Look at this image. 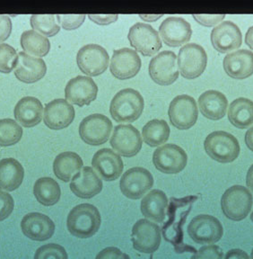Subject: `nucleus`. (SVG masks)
I'll return each mask as SVG.
<instances>
[{
  "label": "nucleus",
  "instance_id": "f257e3e1",
  "mask_svg": "<svg viewBox=\"0 0 253 259\" xmlns=\"http://www.w3.org/2000/svg\"><path fill=\"white\" fill-rule=\"evenodd\" d=\"M102 218L96 207L82 203L70 210L67 219L69 232L79 239H89L100 229Z\"/></svg>",
  "mask_w": 253,
  "mask_h": 259
},
{
  "label": "nucleus",
  "instance_id": "f03ea898",
  "mask_svg": "<svg viewBox=\"0 0 253 259\" xmlns=\"http://www.w3.org/2000/svg\"><path fill=\"white\" fill-rule=\"evenodd\" d=\"M145 106L141 94L133 89H125L114 96L110 113L117 122H133L140 117Z\"/></svg>",
  "mask_w": 253,
  "mask_h": 259
},
{
  "label": "nucleus",
  "instance_id": "7ed1b4c3",
  "mask_svg": "<svg viewBox=\"0 0 253 259\" xmlns=\"http://www.w3.org/2000/svg\"><path fill=\"white\" fill-rule=\"evenodd\" d=\"M204 148L210 158L224 164L234 161L241 151L237 139L224 131H216L208 135Z\"/></svg>",
  "mask_w": 253,
  "mask_h": 259
},
{
  "label": "nucleus",
  "instance_id": "20e7f679",
  "mask_svg": "<svg viewBox=\"0 0 253 259\" xmlns=\"http://www.w3.org/2000/svg\"><path fill=\"white\" fill-rule=\"evenodd\" d=\"M252 202V194L248 188L238 185L231 186L222 196V210L226 218L241 222L249 215Z\"/></svg>",
  "mask_w": 253,
  "mask_h": 259
},
{
  "label": "nucleus",
  "instance_id": "39448f33",
  "mask_svg": "<svg viewBox=\"0 0 253 259\" xmlns=\"http://www.w3.org/2000/svg\"><path fill=\"white\" fill-rule=\"evenodd\" d=\"M177 61L181 76L186 79H195L205 71L208 55L200 45L188 44L181 47Z\"/></svg>",
  "mask_w": 253,
  "mask_h": 259
},
{
  "label": "nucleus",
  "instance_id": "423d86ee",
  "mask_svg": "<svg viewBox=\"0 0 253 259\" xmlns=\"http://www.w3.org/2000/svg\"><path fill=\"white\" fill-rule=\"evenodd\" d=\"M133 247L144 254H152L161 245V229L147 219H141L134 224L131 232Z\"/></svg>",
  "mask_w": 253,
  "mask_h": 259
},
{
  "label": "nucleus",
  "instance_id": "0eeeda50",
  "mask_svg": "<svg viewBox=\"0 0 253 259\" xmlns=\"http://www.w3.org/2000/svg\"><path fill=\"white\" fill-rule=\"evenodd\" d=\"M188 233L194 242L200 245H211L222 239L224 229L221 223L214 216L199 214L189 223Z\"/></svg>",
  "mask_w": 253,
  "mask_h": 259
},
{
  "label": "nucleus",
  "instance_id": "6e6552de",
  "mask_svg": "<svg viewBox=\"0 0 253 259\" xmlns=\"http://www.w3.org/2000/svg\"><path fill=\"white\" fill-rule=\"evenodd\" d=\"M171 123L178 130H189L197 122L198 116L197 102L190 96L174 97L168 110Z\"/></svg>",
  "mask_w": 253,
  "mask_h": 259
},
{
  "label": "nucleus",
  "instance_id": "1a4fd4ad",
  "mask_svg": "<svg viewBox=\"0 0 253 259\" xmlns=\"http://www.w3.org/2000/svg\"><path fill=\"white\" fill-rule=\"evenodd\" d=\"M113 122L107 116L93 113L84 118L79 125V135L83 142L92 146L105 144L111 136Z\"/></svg>",
  "mask_w": 253,
  "mask_h": 259
},
{
  "label": "nucleus",
  "instance_id": "9d476101",
  "mask_svg": "<svg viewBox=\"0 0 253 259\" xmlns=\"http://www.w3.org/2000/svg\"><path fill=\"white\" fill-rule=\"evenodd\" d=\"M153 186V176L148 170L140 166L127 170L120 182L121 193L127 198L132 200L143 197Z\"/></svg>",
  "mask_w": 253,
  "mask_h": 259
},
{
  "label": "nucleus",
  "instance_id": "9b49d317",
  "mask_svg": "<svg viewBox=\"0 0 253 259\" xmlns=\"http://www.w3.org/2000/svg\"><path fill=\"white\" fill-rule=\"evenodd\" d=\"M188 156L185 150L175 144H165L153 154V163L157 170L165 174H178L187 166Z\"/></svg>",
  "mask_w": 253,
  "mask_h": 259
},
{
  "label": "nucleus",
  "instance_id": "f8f14e48",
  "mask_svg": "<svg viewBox=\"0 0 253 259\" xmlns=\"http://www.w3.org/2000/svg\"><path fill=\"white\" fill-rule=\"evenodd\" d=\"M107 51L98 45H84L78 51L77 63L82 72L90 77H97L105 72L108 68Z\"/></svg>",
  "mask_w": 253,
  "mask_h": 259
},
{
  "label": "nucleus",
  "instance_id": "ddd939ff",
  "mask_svg": "<svg viewBox=\"0 0 253 259\" xmlns=\"http://www.w3.org/2000/svg\"><path fill=\"white\" fill-rule=\"evenodd\" d=\"M179 73L176 54L173 52H161L150 61L149 75L158 85L173 84L178 79Z\"/></svg>",
  "mask_w": 253,
  "mask_h": 259
},
{
  "label": "nucleus",
  "instance_id": "4468645a",
  "mask_svg": "<svg viewBox=\"0 0 253 259\" xmlns=\"http://www.w3.org/2000/svg\"><path fill=\"white\" fill-rule=\"evenodd\" d=\"M133 48L144 56H153L162 48V41L158 32L145 23H137L129 29L128 34Z\"/></svg>",
  "mask_w": 253,
  "mask_h": 259
},
{
  "label": "nucleus",
  "instance_id": "2eb2a0df",
  "mask_svg": "<svg viewBox=\"0 0 253 259\" xmlns=\"http://www.w3.org/2000/svg\"><path fill=\"white\" fill-rule=\"evenodd\" d=\"M110 142L113 150L126 158L136 156L142 149L140 133L131 124L117 125Z\"/></svg>",
  "mask_w": 253,
  "mask_h": 259
},
{
  "label": "nucleus",
  "instance_id": "dca6fc26",
  "mask_svg": "<svg viewBox=\"0 0 253 259\" xmlns=\"http://www.w3.org/2000/svg\"><path fill=\"white\" fill-rule=\"evenodd\" d=\"M142 61L137 52L132 49L115 50L111 60L110 69L113 77L125 80L134 77L139 72Z\"/></svg>",
  "mask_w": 253,
  "mask_h": 259
},
{
  "label": "nucleus",
  "instance_id": "f3484780",
  "mask_svg": "<svg viewBox=\"0 0 253 259\" xmlns=\"http://www.w3.org/2000/svg\"><path fill=\"white\" fill-rule=\"evenodd\" d=\"M97 94L98 87L90 77H73L65 88L66 100L78 106L90 105L96 99Z\"/></svg>",
  "mask_w": 253,
  "mask_h": 259
},
{
  "label": "nucleus",
  "instance_id": "a211bd4d",
  "mask_svg": "<svg viewBox=\"0 0 253 259\" xmlns=\"http://www.w3.org/2000/svg\"><path fill=\"white\" fill-rule=\"evenodd\" d=\"M159 32L165 45L171 47H179L190 40L192 29L189 22L184 18L170 16L162 22Z\"/></svg>",
  "mask_w": 253,
  "mask_h": 259
},
{
  "label": "nucleus",
  "instance_id": "6ab92c4d",
  "mask_svg": "<svg viewBox=\"0 0 253 259\" xmlns=\"http://www.w3.org/2000/svg\"><path fill=\"white\" fill-rule=\"evenodd\" d=\"M92 166L105 181H115L123 172L124 164L119 154L111 149H102L93 155Z\"/></svg>",
  "mask_w": 253,
  "mask_h": 259
},
{
  "label": "nucleus",
  "instance_id": "aec40b11",
  "mask_svg": "<svg viewBox=\"0 0 253 259\" xmlns=\"http://www.w3.org/2000/svg\"><path fill=\"white\" fill-rule=\"evenodd\" d=\"M211 42L214 48L220 53H227L241 47L242 35L237 25L225 21L218 24L211 32Z\"/></svg>",
  "mask_w": 253,
  "mask_h": 259
},
{
  "label": "nucleus",
  "instance_id": "412c9836",
  "mask_svg": "<svg viewBox=\"0 0 253 259\" xmlns=\"http://www.w3.org/2000/svg\"><path fill=\"white\" fill-rule=\"evenodd\" d=\"M75 108L65 99H55L46 104L43 114L45 125L52 130H62L72 123Z\"/></svg>",
  "mask_w": 253,
  "mask_h": 259
},
{
  "label": "nucleus",
  "instance_id": "4be33fe9",
  "mask_svg": "<svg viewBox=\"0 0 253 259\" xmlns=\"http://www.w3.org/2000/svg\"><path fill=\"white\" fill-rule=\"evenodd\" d=\"M22 231L27 238L35 241H45L55 232V223L47 215L32 212L25 215L21 222Z\"/></svg>",
  "mask_w": 253,
  "mask_h": 259
},
{
  "label": "nucleus",
  "instance_id": "5701e85b",
  "mask_svg": "<svg viewBox=\"0 0 253 259\" xmlns=\"http://www.w3.org/2000/svg\"><path fill=\"white\" fill-rule=\"evenodd\" d=\"M70 189L77 197L91 199L103 190V181L90 166H84L71 179Z\"/></svg>",
  "mask_w": 253,
  "mask_h": 259
},
{
  "label": "nucleus",
  "instance_id": "b1692460",
  "mask_svg": "<svg viewBox=\"0 0 253 259\" xmlns=\"http://www.w3.org/2000/svg\"><path fill=\"white\" fill-rule=\"evenodd\" d=\"M226 74L234 79H245L253 74V53L242 49L229 53L224 59Z\"/></svg>",
  "mask_w": 253,
  "mask_h": 259
},
{
  "label": "nucleus",
  "instance_id": "393cba45",
  "mask_svg": "<svg viewBox=\"0 0 253 259\" xmlns=\"http://www.w3.org/2000/svg\"><path fill=\"white\" fill-rule=\"evenodd\" d=\"M47 72L45 61L40 58H34L27 53H19L18 61L15 69V75L17 79L32 84L40 80Z\"/></svg>",
  "mask_w": 253,
  "mask_h": 259
},
{
  "label": "nucleus",
  "instance_id": "a878e982",
  "mask_svg": "<svg viewBox=\"0 0 253 259\" xmlns=\"http://www.w3.org/2000/svg\"><path fill=\"white\" fill-rule=\"evenodd\" d=\"M43 106L36 97H23L16 104L14 115L21 125L32 128L38 125L42 119Z\"/></svg>",
  "mask_w": 253,
  "mask_h": 259
},
{
  "label": "nucleus",
  "instance_id": "bb28decb",
  "mask_svg": "<svg viewBox=\"0 0 253 259\" xmlns=\"http://www.w3.org/2000/svg\"><path fill=\"white\" fill-rule=\"evenodd\" d=\"M201 113L209 120L217 121L224 117L228 107V100L217 90H208L198 98Z\"/></svg>",
  "mask_w": 253,
  "mask_h": 259
},
{
  "label": "nucleus",
  "instance_id": "cd10ccee",
  "mask_svg": "<svg viewBox=\"0 0 253 259\" xmlns=\"http://www.w3.org/2000/svg\"><path fill=\"white\" fill-rule=\"evenodd\" d=\"M168 206V198L165 192L155 189L145 194L140 203L141 213L155 223L165 222V210Z\"/></svg>",
  "mask_w": 253,
  "mask_h": 259
},
{
  "label": "nucleus",
  "instance_id": "c85d7f7f",
  "mask_svg": "<svg viewBox=\"0 0 253 259\" xmlns=\"http://www.w3.org/2000/svg\"><path fill=\"white\" fill-rule=\"evenodd\" d=\"M24 169L22 164L15 158H3L0 160V189L12 192L22 185Z\"/></svg>",
  "mask_w": 253,
  "mask_h": 259
},
{
  "label": "nucleus",
  "instance_id": "c756f323",
  "mask_svg": "<svg viewBox=\"0 0 253 259\" xmlns=\"http://www.w3.org/2000/svg\"><path fill=\"white\" fill-rule=\"evenodd\" d=\"M83 160L76 152L66 151L59 154L53 162V171L57 178L63 182L71 181L73 177L83 168Z\"/></svg>",
  "mask_w": 253,
  "mask_h": 259
},
{
  "label": "nucleus",
  "instance_id": "7c9ffc66",
  "mask_svg": "<svg viewBox=\"0 0 253 259\" xmlns=\"http://www.w3.org/2000/svg\"><path fill=\"white\" fill-rule=\"evenodd\" d=\"M228 119L233 126L246 129L253 124V101L240 97L231 103L228 109Z\"/></svg>",
  "mask_w": 253,
  "mask_h": 259
},
{
  "label": "nucleus",
  "instance_id": "2f4dec72",
  "mask_svg": "<svg viewBox=\"0 0 253 259\" xmlns=\"http://www.w3.org/2000/svg\"><path fill=\"white\" fill-rule=\"evenodd\" d=\"M33 194L40 204L53 206L61 199V187L53 178H40L34 184Z\"/></svg>",
  "mask_w": 253,
  "mask_h": 259
},
{
  "label": "nucleus",
  "instance_id": "473e14b6",
  "mask_svg": "<svg viewBox=\"0 0 253 259\" xmlns=\"http://www.w3.org/2000/svg\"><path fill=\"white\" fill-rule=\"evenodd\" d=\"M21 46L24 52L32 56H46L50 50V42L47 37L34 30H28L21 35Z\"/></svg>",
  "mask_w": 253,
  "mask_h": 259
},
{
  "label": "nucleus",
  "instance_id": "72a5a7b5",
  "mask_svg": "<svg viewBox=\"0 0 253 259\" xmlns=\"http://www.w3.org/2000/svg\"><path fill=\"white\" fill-rule=\"evenodd\" d=\"M171 130L165 120L154 119L149 121L142 129L144 142L150 147L162 145L168 141Z\"/></svg>",
  "mask_w": 253,
  "mask_h": 259
},
{
  "label": "nucleus",
  "instance_id": "f704fd0d",
  "mask_svg": "<svg viewBox=\"0 0 253 259\" xmlns=\"http://www.w3.org/2000/svg\"><path fill=\"white\" fill-rule=\"evenodd\" d=\"M23 129L15 120L10 118L0 120V146L8 147L20 142Z\"/></svg>",
  "mask_w": 253,
  "mask_h": 259
},
{
  "label": "nucleus",
  "instance_id": "c9c22d12",
  "mask_svg": "<svg viewBox=\"0 0 253 259\" xmlns=\"http://www.w3.org/2000/svg\"><path fill=\"white\" fill-rule=\"evenodd\" d=\"M30 22L32 28L45 36H54L61 30L54 15H32Z\"/></svg>",
  "mask_w": 253,
  "mask_h": 259
},
{
  "label": "nucleus",
  "instance_id": "e433bc0d",
  "mask_svg": "<svg viewBox=\"0 0 253 259\" xmlns=\"http://www.w3.org/2000/svg\"><path fill=\"white\" fill-rule=\"evenodd\" d=\"M18 61L16 49L7 44H0V72L10 73L15 69Z\"/></svg>",
  "mask_w": 253,
  "mask_h": 259
},
{
  "label": "nucleus",
  "instance_id": "4c0bfd02",
  "mask_svg": "<svg viewBox=\"0 0 253 259\" xmlns=\"http://www.w3.org/2000/svg\"><path fill=\"white\" fill-rule=\"evenodd\" d=\"M34 259H69V255L61 245L49 243L37 249Z\"/></svg>",
  "mask_w": 253,
  "mask_h": 259
},
{
  "label": "nucleus",
  "instance_id": "58836bf2",
  "mask_svg": "<svg viewBox=\"0 0 253 259\" xmlns=\"http://www.w3.org/2000/svg\"><path fill=\"white\" fill-rule=\"evenodd\" d=\"M190 259H224V252L216 245H208L200 247Z\"/></svg>",
  "mask_w": 253,
  "mask_h": 259
},
{
  "label": "nucleus",
  "instance_id": "ea45409f",
  "mask_svg": "<svg viewBox=\"0 0 253 259\" xmlns=\"http://www.w3.org/2000/svg\"><path fill=\"white\" fill-rule=\"evenodd\" d=\"M57 19L65 30H75L82 25L85 15H57Z\"/></svg>",
  "mask_w": 253,
  "mask_h": 259
},
{
  "label": "nucleus",
  "instance_id": "a19ab883",
  "mask_svg": "<svg viewBox=\"0 0 253 259\" xmlns=\"http://www.w3.org/2000/svg\"><path fill=\"white\" fill-rule=\"evenodd\" d=\"M15 202L12 195L0 190V222L8 219L14 210Z\"/></svg>",
  "mask_w": 253,
  "mask_h": 259
},
{
  "label": "nucleus",
  "instance_id": "79ce46f5",
  "mask_svg": "<svg viewBox=\"0 0 253 259\" xmlns=\"http://www.w3.org/2000/svg\"><path fill=\"white\" fill-rule=\"evenodd\" d=\"M95 259H129L118 247H109L100 251Z\"/></svg>",
  "mask_w": 253,
  "mask_h": 259
},
{
  "label": "nucleus",
  "instance_id": "37998d69",
  "mask_svg": "<svg viewBox=\"0 0 253 259\" xmlns=\"http://www.w3.org/2000/svg\"><path fill=\"white\" fill-rule=\"evenodd\" d=\"M225 15H193L197 23L205 26H213L225 18Z\"/></svg>",
  "mask_w": 253,
  "mask_h": 259
},
{
  "label": "nucleus",
  "instance_id": "c03bdc74",
  "mask_svg": "<svg viewBox=\"0 0 253 259\" xmlns=\"http://www.w3.org/2000/svg\"><path fill=\"white\" fill-rule=\"evenodd\" d=\"M12 22L10 17L0 15V42L7 40L12 32Z\"/></svg>",
  "mask_w": 253,
  "mask_h": 259
},
{
  "label": "nucleus",
  "instance_id": "a18cd8bd",
  "mask_svg": "<svg viewBox=\"0 0 253 259\" xmlns=\"http://www.w3.org/2000/svg\"><path fill=\"white\" fill-rule=\"evenodd\" d=\"M88 17L95 24L106 25L116 22L118 15H89Z\"/></svg>",
  "mask_w": 253,
  "mask_h": 259
},
{
  "label": "nucleus",
  "instance_id": "49530a36",
  "mask_svg": "<svg viewBox=\"0 0 253 259\" xmlns=\"http://www.w3.org/2000/svg\"><path fill=\"white\" fill-rule=\"evenodd\" d=\"M224 259H249V257L245 251L235 248L228 251Z\"/></svg>",
  "mask_w": 253,
  "mask_h": 259
},
{
  "label": "nucleus",
  "instance_id": "de8ad7c7",
  "mask_svg": "<svg viewBox=\"0 0 253 259\" xmlns=\"http://www.w3.org/2000/svg\"><path fill=\"white\" fill-rule=\"evenodd\" d=\"M245 143L249 150L253 151V127L249 128L245 134Z\"/></svg>",
  "mask_w": 253,
  "mask_h": 259
},
{
  "label": "nucleus",
  "instance_id": "09e8293b",
  "mask_svg": "<svg viewBox=\"0 0 253 259\" xmlns=\"http://www.w3.org/2000/svg\"><path fill=\"white\" fill-rule=\"evenodd\" d=\"M246 184L249 187V190L253 193V164L249 167L247 176H246Z\"/></svg>",
  "mask_w": 253,
  "mask_h": 259
},
{
  "label": "nucleus",
  "instance_id": "8fccbe9b",
  "mask_svg": "<svg viewBox=\"0 0 253 259\" xmlns=\"http://www.w3.org/2000/svg\"><path fill=\"white\" fill-rule=\"evenodd\" d=\"M245 42L249 48L253 50V26L249 27V30L246 32Z\"/></svg>",
  "mask_w": 253,
  "mask_h": 259
},
{
  "label": "nucleus",
  "instance_id": "3c124183",
  "mask_svg": "<svg viewBox=\"0 0 253 259\" xmlns=\"http://www.w3.org/2000/svg\"><path fill=\"white\" fill-rule=\"evenodd\" d=\"M139 16H140L143 20L146 21V22H147V21L150 22V21L157 20L158 18H160L162 15H159V16H155V15H151V16H143V15H140Z\"/></svg>",
  "mask_w": 253,
  "mask_h": 259
},
{
  "label": "nucleus",
  "instance_id": "603ef678",
  "mask_svg": "<svg viewBox=\"0 0 253 259\" xmlns=\"http://www.w3.org/2000/svg\"><path fill=\"white\" fill-rule=\"evenodd\" d=\"M250 220H251V222L253 223V209L252 212H251V214H250Z\"/></svg>",
  "mask_w": 253,
  "mask_h": 259
},
{
  "label": "nucleus",
  "instance_id": "864d4df0",
  "mask_svg": "<svg viewBox=\"0 0 253 259\" xmlns=\"http://www.w3.org/2000/svg\"><path fill=\"white\" fill-rule=\"evenodd\" d=\"M250 259H253V248L252 250H251V255H250Z\"/></svg>",
  "mask_w": 253,
  "mask_h": 259
}]
</instances>
